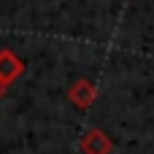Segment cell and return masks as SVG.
<instances>
[{"label": "cell", "instance_id": "cell-1", "mask_svg": "<svg viewBox=\"0 0 154 154\" xmlns=\"http://www.w3.org/2000/svg\"><path fill=\"white\" fill-rule=\"evenodd\" d=\"M24 73V62L14 54V51H8V49H0V84H11V81H16L19 76Z\"/></svg>", "mask_w": 154, "mask_h": 154}, {"label": "cell", "instance_id": "cell-2", "mask_svg": "<svg viewBox=\"0 0 154 154\" xmlns=\"http://www.w3.org/2000/svg\"><path fill=\"white\" fill-rule=\"evenodd\" d=\"M111 149H114V143L103 130H89L81 138V152L84 154H111Z\"/></svg>", "mask_w": 154, "mask_h": 154}, {"label": "cell", "instance_id": "cell-3", "mask_svg": "<svg viewBox=\"0 0 154 154\" xmlns=\"http://www.w3.org/2000/svg\"><path fill=\"white\" fill-rule=\"evenodd\" d=\"M70 100H73L79 108H89V106L95 103V84L87 81V79L76 81V84L70 87Z\"/></svg>", "mask_w": 154, "mask_h": 154}, {"label": "cell", "instance_id": "cell-4", "mask_svg": "<svg viewBox=\"0 0 154 154\" xmlns=\"http://www.w3.org/2000/svg\"><path fill=\"white\" fill-rule=\"evenodd\" d=\"M3 92H5V84H0V97H3Z\"/></svg>", "mask_w": 154, "mask_h": 154}]
</instances>
